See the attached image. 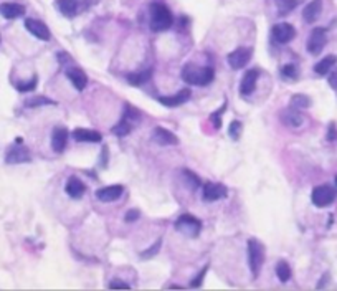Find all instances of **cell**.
Here are the masks:
<instances>
[{
	"mask_svg": "<svg viewBox=\"0 0 337 291\" xmlns=\"http://www.w3.org/2000/svg\"><path fill=\"white\" fill-rule=\"evenodd\" d=\"M225 109H226V103H223L215 113H212L210 115V121H212V124L215 129H220L222 127V116H223V113H225Z\"/></svg>",
	"mask_w": 337,
	"mask_h": 291,
	"instance_id": "32",
	"label": "cell"
},
{
	"mask_svg": "<svg viewBox=\"0 0 337 291\" xmlns=\"http://www.w3.org/2000/svg\"><path fill=\"white\" fill-rule=\"evenodd\" d=\"M152 139L156 141L159 146H175L179 144V139H177V136L172 133V131L166 129V127H154L152 131Z\"/></svg>",
	"mask_w": 337,
	"mask_h": 291,
	"instance_id": "15",
	"label": "cell"
},
{
	"mask_svg": "<svg viewBox=\"0 0 337 291\" xmlns=\"http://www.w3.org/2000/svg\"><path fill=\"white\" fill-rule=\"evenodd\" d=\"M66 194L70 195L71 199H81L84 195L86 192V187H84V184L81 182L78 177H70L66 182Z\"/></svg>",
	"mask_w": 337,
	"mask_h": 291,
	"instance_id": "22",
	"label": "cell"
},
{
	"mask_svg": "<svg viewBox=\"0 0 337 291\" xmlns=\"http://www.w3.org/2000/svg\"><path fill=\"white\" fill-rule=\"evenodd\" d=\"M296 36V29L291 24H276L273 27V38L276 40L278 43H289Z\"/></svg>",
	"mask_w": 337,
	"mask_h": 291,
	"instance_id": "11",
	"label": "cell"
},
{
	"mask_svg": "<svg viewBox=\"0 0 337 291\" xmlns=\"http://www.w3.org/2000/svg\"><path fill=\"white\" fill-rule=\"evenodd\" d=\"M108 164V147L103 146V152H101V166H106Z\"/></svg>",
	"mask_w": 337,
	"mask_h": 291,
	"instance_id": "42",
	"label": "cell"
},
{
	"mask_svg": "<svg viewBox=\"0 0 337 291\" xmlns=\"http://www.w3.org/2000/svg\"><path fill=\"white\" fill-rule=\"evenodd\" d=\"M291 106L298 109H306L311 106V98L306 96V94H294L291 98Z\"/></svg>",
	"mask_w": 337,
	"mask_h": 291,
	"instance_id": "29",
	"label": "cell"
},
{
	"mask_svg": "<svg viewBox=\"0 0 337 291\" xmlns=\"http://www.w3.org/2000/svg\"><path fill=\"white\" fill-rule=\"evenodd\" d=\"M133 127H134V126L131 124V122L127 121L124 116H122V117H121V121L117 122L116 126H112V129H111V131H112V134H114V136H119V138H122V136H127V134H129L131 131H133Z\"/></svg>",
	"mask_w": 337,
	"mask_h": 291,
	"instance_id": "26",
	"label": "cell"
},
{
	"mask_svg": "<svg viewBox=\"0 0 337 291\" xmlns=\"http://www.w3.org/2000/svg\"><path fill=\"white\" fill-rule=\"evenodd\" d=\"M336 139H337V129L334 122H331L329 129H327V141H336Z\"/></svg>",
	"mask_w": 337,
	"mask_h": 291,
	"instance_id": "40",
	"label": "cell"
},
{
	"mask_svg": "<svg viewBox=\"0 0 337 291\" xmlns=\"http://www.w3.org/2000/svg\"><path fill=\"white\" fill-rule=\"evenodd\" d=\"M215 78V71L210 66H198L194 63H187L182 68V80L189 85L195 86H207Z\"/></svg>",
	"mask_w": 337,
	"mask_h": 291,
	"instance_id": "1",
	"label": "cell"
},
{
	"mask_svg": "<svg viewBox=\"0 0 337 291\" xmlns=\"http://www.w3.org/2000/svg\"><path fill=\"white\" fill-rule=\"evenodd\" d=\"M25 29L28 30L33 36H36V38L43 40V42H47V40L52 38L50 29L43 24L42 20H35V18H27V20H25Z\"/></svg>",
	"mask_w": 337,
	"mask_h": 291,
	"instance_id": "10",
	"label": "cell"
},
{
	"mask_svg": "<svg viewBox=\"0 0 337 291\" xmlns=\"http://www.w3.org/2000/svg\"><path fill=\"white\" fill-rule=\"evenodd\" d=\"M337 65V57L336 55H327L326 58H322V60L319 63H316V66H314V71L317 73V75L324 76L327 75L332 68H334Z\"/></svg>",
	"mask_w": 337,
	"mask_h": 291,
	"instance_id": "23",
	"label": "cell"
},
{
	"mask_svg": "<svg viewBox=\"0 0 337 291\" xmlns=\"http://www.w3.org/2000/svg\"><path fill=\"white\" fill-rule=\"evenodd\" d=\"M157 99H159V103L164 104L166 108H177L190 99V89L184 88V89L177 91L175 94H170V96H159Z\"/></svg>",
	"mask_w": 337,
	"mask_h": 291,
	"instance_id": "12",
	"label": "cell"
},
{
	"mask_svg": "<svg viewBox=\"0 0 337 291\" xmlns=\"http://www.w3.org/2000/svg\"><path fill=\"white\" fill-rule=\"evenodd\" d=\"M329 85L332 86V88H337V68L336 66L329 75Z\"/></svg>",
	"mask_w": 337,
	"mask_h": 291,
	"instance_id": "41",
	"label": "cell"
},
{
	"mask_svg": "<svg viewBox=\"0 0 337 291\" xmlns=\"http://www.w3.org/2000/svg\"><path fill=\"white\" fill-rule=\"evenodd\" d=\"M66 141H68V131L65 127H55L53 134H52V147L56 154H61L66 147Z\"/></svg>",
	"mask_w": 337,
	"mask_h": 291,
	"instance_id": "18",
	"label": "cell"
},
{
	"mask_svg": "<svg viewBox=\"0 0 337 291\" xmlns=\"http://www.w3.org/2000/svg\"><path fill=\"white\" fill-rule=\"evenodd\" d=\"M247 250H248V265H250V270H252V275L256 278L259 270H261V265L263 262H265V250H263V245L256 242L254 238L248 240V245H247Z\"/></svg>",
	"mask_w": 337,
	"mask_h": 291,
	"instance_id": "3",
	"label": "cell"
},
{
	"mask_svg": "<svg viewBox=\"0 0 337 291\" xmlns=\"http://www.w3.org/2000/svg\"><path fill=\"white\" fill-rule=\"evenodd\" d=\"M30 161H31L30 151L24 144H13L7 149V154H5L7 164H24Z\"/></svg>",
	"mask_w": 337,
	"mask_h": 291,
	"instance_id": "8",
	"label": "cell"
},
{
	"mask_svg": "<svg viewBox=\"0 0 337 291\" xmlns=\"http://www.w3.org/2000/svg\"><path fill=\"white\" fill-rule=\"evenodd\" d=\"M336 185H337V175H336Z\"/></svg>",
	"mask_w": 337,
	"mask_h": 291,
	"instance_id": "44",
	"label": "cell"
},
{
	"mask_svg": "<svg viewBox=\"0 0 337 291\" xmlns=\"http://www.w3.org/2000/svg\"><path fill=\"white\" fill-rule=\"evenodd\" d=\"M122 192H124L122 185H108V187L96 190V197L99 202H114L121 197Z\"/></svg>",
	"mask_w": 337,
	"mask_h": 291,
	"instance_id": "16",
	"label": "cell"
},
{
	"mask_svg": "<svg viewBox=\"0 0 337 291\" xmlns=\"http://www.w3.org/2000/svg\"><path fill=\"white\" fill-rule=\"evenodd\" d=\"M281 73H283V76H286V78H296L298 76V68L293 63H288V65L281 68Z\"/></svg>",
	"mask_w": 337,
	"mask_h": 291,
	"instance_id": "34",
	"label": "cell"
},
{
	"mask_svg": "<svg viewBox=\"0 0 337 291\" xmlns=\"http://www.w3.org/2000/svg\"><path fill=\"white\" fill-rule=\"evenodd\" d=\"M109 288L111 290H131V286L121 280H112L111 283H109Z\"/></svg>",
	"mask_w": 337,
	"mask_h": 291,
	"instance_id": "38",
	"label": "cell"
},
{
	"mask_svg": "<svg viewBox=\"0 0 337 291\" xmlns=\"http://www.w3.org/2000/svg\"><path fill=\"white\" fill-rule=\"evenodd\" d=\"M258 78H259L258 70H248L247 73H245L243 78H241V83H240L241 96H248V94H252L253 91L256 89Z\"/></svg>",
	"mask_w": 337,
	"mask_h": 291,
	"instance_id": "13",
	"label": "cell"
},
{
	"mask_svg": "<svg viewBox=\"0 0 337 291\" xmlns=\"http://www.w3.org/2000/svg\"><path fill=\"white\" fill-rule=\"evenodd\" d=\"M66 78L71 81L73 86H75L78 91H83L88 85V78H86L84 71L80 70V68H68L66 70Z\"/></svg>",
	"mask_w": 337,
	"mask_h": 291,
	"instance_id": "19",
	"label": "cell"
},
{
	"mask_svg": "<svg viewBox=\"0 0 337 291\" xmlns=\"http://www.w3.org/2000/svg\"><path fill=\"white\" fill-rule=\"evenodd\" d=\"M151 78H152V70H145L140 73H131V75H127V83L133 86H142Z\"/></svg>",
	"mask_w": 337,
	"mask_h": 291,
	"instance_id": "24",
	"label": "cell"
},
{
	"mask_svg": "<svg viewBox=\"0 0 337 291\" xmlns=\"http://www.w3.org/2000/svg\"><path fill=\"white\" fill-rule=\"evenodd\" d=\"M182 175H184V179L187 180V184H189V187L190 189H198L200 185H202V182H200V179L197 175L194 174V172H190L189 169H184L182 171Z\"/></svg>",
	"mask_w": 337,
	"mask_h": 291,
	"instance_id": "31",
	"label": "cell"
},
{
	"mask_svg": "<svg viewBox=\"0 0 337 291\" xmlns=\"http://www.w3.org/2000/svg\"><path fill=\"white\" fill-rule=\"evenodd\" d=\"M0 13H2V17L7 18V20H13V18H18L24 15L25 7L20 5V3L5 2V3H0Z\"/></svg>",
	"mask_w": 337,
	"mask_h": 291,
	"instance_id": "20",
	"label": "cell"
},
{
	"mask_svg": "<svg viewBox=\"0 0 337 291\" xmlns=\"http://www.w3.org/2000/svg\"><path fill=\"white\" fill-rule=\"evenodd\" d=\"M276 275H278V278H280V281H283V283L289 281V278H291V268L288 265V262L281 260L280 263H278V265H276Z\"/></svg>",
	"mask_w": 337,
	"mask_h": 291,
	"instance_id": "27",
	"label": "cell"
},
{
	"mask_svg": "<svg viewBox=\"0 0 337 291\" xmlns=\"http://www.w3.org/2000/svg\"><path fill=\"white\" fill-rule=\"evenodd\" d=\"M252 48H245V47H240L233 50L231 53H228V57H226V61H228L230 68H233V70H241V68H245V65L252 60Z\"/></svg>",
	"mask_w": 337,
	"mask_h": 291,
	"instance_id": "7",
	"label": "cell"
},
{
	"mask_svg": "<svg viewBox=\"0 0 337 291\" xmlns=\"http://www.w3.org/2000/svg\"><path fill=\"white\" fill-rule=\"evenodd\" d=\"M139 215H140V213H139V210H138V208H133V210H129V212L126 213L124 220L127 222V224H133V222H136V220H138V218H139Z\"/></svg>",
	"mask_w": 337,
	"mask_h": 291,
	"instance_id": "39",
	"label": "cell"
},
{
	"mask_svg": "<svg viewBox=\"0 0 337 291\" xmlns=\"http://www.w3.org/2000/svg\"><path fill=\"white\" fill-rule=\"evenodd\" d=\"M36 83H38V80H36V76H33L31 78V81H28V83H20L17 85V89L20 91V93H27V91H33L36 88Z\"/></svg>",
	"mask_w": 337,
	"mask_h": 291,
	"instance_id": "35",
	"label": "cell"
},
{
	"mask_svg": "<svg viewBox=\"0 0 337 291\" xmlns=\"http://www.w3.org/2000/svg\"><path fill=\"white\" fill-rule=\"evenodd\" d=\"M280 119L284 126H288V127H299L303 124L304 117H303L301 113L298 111V108L291 106V108L283 109V111L280 113Z\"/></svg>",
	"mask_w": 337,
	"mask_h": 291,
	"instance_id": "14",
	"label": "cell"
},
{
	"mask_svg": "<svg viewBox=\"0 0 337 291\" xmlns=\"http://www.w3.org/2000/svg\"><path fill=\"white\" fill-rule=\"evenodd\" d=\"M241 131H243V126H241L240 121H231L230 127H228V134L233 141H238L241 136Z\"/></svg>",
	"mask_w": 337,
	"mask_h": 291,
	"instance_id": "33",
	"label": "cell"
},
{
	"mask_svg": "<svg viewBox=\"0 0 337 291\" xmlns=\"http://www.w3.org/2000/svg\"><path fill=\"white\" fill-rule=\"evenodd\" d=\"M299 0H276V5H278V10H280L281 15H286V13H289L291 10H294L296 7H298Z\"/></svg>",
	"mask_w": 337,
	"mask_h": 291,
	"instance_id": "28",
	"label": "cell"
},
{
	"mask_svg": "<svg viewBox=\"0 0 337 291\" xmlns=\"http://www.w3.org/2000/svg\"><path fill=\"white\" fill-rule=\"evenodd\" d=\"M337 197V190L332 187L329 184H322V185H317V187H314L312 194H311V200L312 204L316 207H329L332 202L336 200Z\"/></svg>",
	"mask_w": 337,
	"mask_h": 291,
	"instance_id": "5",
	"label": "cell"
},
{
	"mask_svg": "<svg viewBox=\"0 0 337 291\" xmlns=\"http://www.w3.org/2000/svg\"><path fill=\"white\" fill-rule=\"evenodd\" d=\"M175 229L179 230L182 235L195 238V236L200 233V230H202V222H200V218H197V217L184 213V215L175 220Z\"/></svg>",
	"mask_w": 337,
	"mask_h": 291,
	"instance_id": "4",
	"label": "cell"
},
{
	"mask_svg": "<svg viewBox=\"0 0 337 291\" xmlns=\"http://www.w3.org/2000/svg\"><path fill=\"white\" fill-rule=\"evenodd\" d=\"M228 195V189L220 182H207L203 185V199L207 202H215V200L225 199Z\"/></svg>",
	"mask_w": 337,
	"mask_h": 291,
	"instance_id": "9",
	"label": "cell"
},
{
	"mask_svg": "<svg viewBox=\"0 0 337 291\" xmlns=\"http://www.w3.org/2000/svg\"><path fill=\"white\" fill-rule=\"evenodd\" d=\"M73 138L78 143H101V134L94 129H83V127H78V129L73 131Z\"/></svg>",
	"mask_w": 337,
	"mask_h": 291,
	"instance_id": "21",
	"label": "cell"
},
{
	"mask_svg": "<svg viewBox=\"0 0 337 291\" xmlns=\"http://www.w3.org/2000/svg\"><path fill=\"white\" fill-rule=\"evenodd\" d=\"M174 24V15L170 8L164 3H152L151 5V29L154 31H166Z\"/></svg>",
	"mask_w": 337,
	"mask_h": 291,
	"instance_id": "2",
	"label": "cell"
},
{
	"mask_svg": "<svg viewBox=\"0 0 337 291\" xmlns=\"http://www.w3.org/2000/svg\"><path fill=\"white\" fill-rule=\"evenodd\" d=\"M207 271H208V265H205L202 270H200L198 275H197V278H195L192 283H190V286H192V288H198V286H202L203 278H205V275H207Z\"/></svg>",
	"mask_w": 337,
	"mask_h": 291,
	"instance_id": "37",
	"label": "cell"
},
{
	"mask_svg": "<svg viewBox=\"0 0 337 291\" xmlns=\"http://www.w3.org/2000/svg\"><path fill=\"white\" fill-rule=\"evenodd\" d=\"M326 43H327V31H326V29L316 27V29L311 31L309 38H308V45H306L308 52L311 55H319L322 50H324Z\"/></svg>",
	"mask_w": 337,
	"mask_h": 291,
	"instance_id": "6",
	"label": "cell"
},
{
	"mask_svg": "<svg viewBox=\"0 0 337 291\" xmlns=\"http://www.w3.org/2000/svg\"><path fill=\"white\" fill-rule=\"evenodd\" d=\"M78 2L80 0H58V8H60L63 15L73 17L78 10Z\"/></svg>",
	"mask_w": 337,
	"mask_h": 291,
	"instance_id": "25",
	"label": "cell"
},
{
	"mask_svg": "<svg viewBox=\"0 0 337 291\" xmlns=\"http://www.w3.org/2000/svg\"><path fill=\"white\" fill-rule=\"evenodd\" d=\"M161 245H162V238H159L157 242L154 243L152 247L147 250V252H142V253H140V257H142V258H152L154 255H157V253H159V248H161Z\"/></svg>",
	"mask_w": 337,
	"mask_h": 291,
	"instance_id": "36",
	"label": "cell"
},
{
	"mask_svg": "<svg viewBox=\"0 0 337 291\" xmlns=\"http://www.w3.org/2000/svg\"><path fill=\"white\" fill-rule=\"evenodd\" d=\"M322 13V0H311L303 10V18L306 24H316Z\"/></svg>",
	"mask_w": 337,
	"mask_h": 291,
	"instance_id": "17",
	"label": "cell"
},
{
	"mask_svg": "<svg viewBox=\"0 0 337 291\" xmlns=\"http://www.w3.org/2000/svg\"><path fill=\"white\" fill-rule=\"evenodd\" d=\"M48 104H55L53 99H50L47 96H33L25 101L27 108H36V106H48Z\"/></svg>",
	"mask_w": 337,
	"mask_h": 291,
	"instance_id": "30",
	"label": "cell"
},
{
	"mask_svg": "<svg viewBox=\"0 0 337 291\" xmlns=\"http://www.w3.org/2000/svg\"><path fill=\"white\" fill-rule=\"evenodd\" d=\"M327 280H329V275H327V273H326V275H324V278H322V281H319V285H317V288H322V286H324V283H326V281Z\"/></svg>",
	"mask_w": 337,
	"mask_h": 291,
	"instance_id": "43",
	"label": "cell"
}]
</instances>
